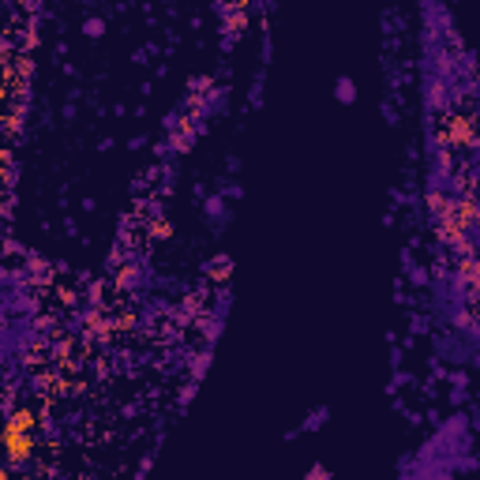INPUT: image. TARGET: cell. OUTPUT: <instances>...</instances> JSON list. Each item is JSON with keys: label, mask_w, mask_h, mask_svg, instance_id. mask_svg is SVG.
Wrapping results in <instances>:
<instances>
[{"label": "cell", "mask_w": 480, "mask_h": 480, "mask_svg": "<svg viewBox=\"0 0 480 480\" xmlns=\"http://www.w3.org/2000/svg\"><path fill=\"white\" fill-rule=\"evenodd\" d=\"M102 30H105V23H102V19H87V34H102Z\"/></svg>", "instance_id": "6"}, {"label": "cell", "mask_w": 480, "mask_h": 480, "mask_svg": "<svg viewBox=\"0 0 480 480\" xmlns=\"http://www.w3.org/2000/svg\"><path fill=\"white\" fill-rule=\"evenodd\" d=\"M30 428H34L30 409H19V413H12V420H8V428H4L8 465H19L23 458H30Z\"/></svg>", "instance_id": "1"}, {"label": "cell", "mask_w": 480, "mask_h": 480, "mask_svg": "<svg viewBox=\"0 0 480 480\" xmlns=\"http://www.w3.org/2000/svg\"><path fill=\"white\" fill-rule=\"evenodd\" d=\"M323 417H327V409H315V413L308 417V424H304V428H308V432H312V428H319V424H323Z\"/></svg>", "instance_id": "4"}, {"label": "cell", "mask_w": 480, "mask_h": 480, "mask_svg": "<svg viewBox=\"0 0 480 480\" xmlns=\"http://www.w3.org/2000/svg\"><path fill=\"white\" fill-rule=\"evenodd\" d=\"M229 274V259H214V278H225Z\"/></svg>", "instance_id": "7"}, {"label": "cell", "mask_w": 480, "mask_h": 480, "mask_svg": "<svg viewBox=\"0 0 480 480\" xmlns=\"http://www.w3.org/2000/svg\"><path fill=\"white\" fill-rule=\"evenodd\" d=\"M443 139H447L450 147H469V143L477 139V132H473V120H469V117H447Z\"/></svg>", "instance_id": "2"}, {"label": "cell", "mask_w": 480, "mask_h": 480, "mask_svg": "<svg viewBox=\"0 0 480 480\" xmlns=\"http://www.w3.org/2000/svg\"><path fill=\"white\" fill-rule=\"evenodd\" d=\"M462 270H465L469 278H473V282H477V289H480V263H462Z\"/></svg>", "instance_id": "5"}, {"label": "cell", "mask_w": 480, "mask_h": 480, "mask_svg": "<svg viewBox=\"0 0 480 480\" xmlns=\"http://www.w3.org/2000/svg\"><path fill=\"white\" fill-rule=\"evenodd\" d=\"M334 98H338V102H342V105L357 102V87H353V79H349V75H342V79H338V83H334Z\"/></svg>", "instance_id": "3"}, {"label": "cell", "mask_w": 480, "mask_h": 480, "mask_svg": "<svg viewBox=\"0 0 480 480\" xmlns=\"http://www.w3.org/2000/svg\"><path fill=\"white\" fill-rule=\"evenodd\" d=\"M150 233H154V237H169V222H154V225H150Z\"/></svg>", "instance_id": "8"}]
</instances>
